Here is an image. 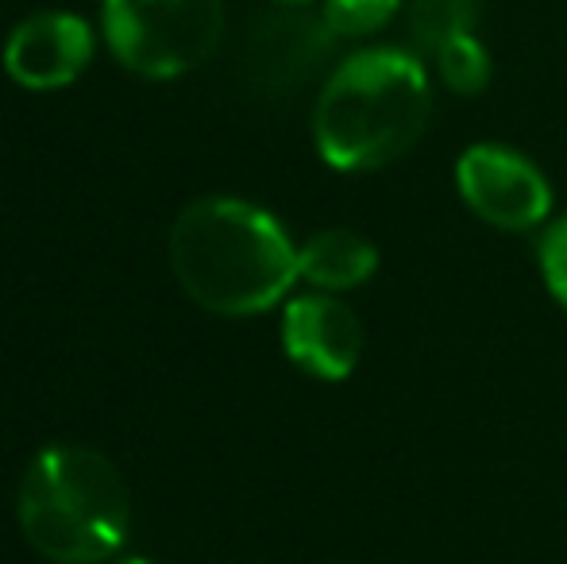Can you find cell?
<instances>
[{"instance_id": "30bf717a", "label": "cell", "mask_w": 567, "mask_h": 564, "mask_svg": "<svg viewBox=\"0 0 567 564\" xmlns=\"http://www.w3.org/2000/svg\"><path fill=\"white\" fill-rule=\"evenodd\" d=\"M405 23H410L413 51L433 59L449 39L475 31L478 0H405Z\"/></svg>"}, {"instance_id": "7c38bea8", "label": "cell", "mask_w": 567, "mask_h": 564, "mask_svg": "<svg viewBox=\"0 0 567 564\" xmlns=\"http://www.w3.org/2000/svg\"><path fill=\"white\" fill-rule=\"evenodd\" d=\"M405 12V0H324L321 16L337 39H371Z\"/></svg>"}, {"instance_id": "5b68a950", "label": "cell", "mask_w": 567, "mask_h": 564, "mask_svg": "<svg viewBox=\"0 0 567 564\" xmlns=\"http://www.w3.org/2000/svg\"><path fill=\"white\" fill-rule=\"evenodd\" d=\"M455 194L483 225L502 233H540L553 221V182L506 143H471L455 158Z\"/></svg>"}, {"instance_id": "277c9868", "label": "cell", "mask_w": 567, "mask_h": 564, "mask_svg": "<svg viewBox=\"0 0 567 564\" xmlns=\"http://www.w3.org/2000/svg\"><path fill=\"white\" fill-rule=\"evenodd\" d=\"M105 39L140 78H182L197 70L225 35L220 0H105L101 8Z\"/></svg>"}, {"instance_id": "8fae6325", "label": "cell", "mask_w": 567, "mask_h": 564, "mask_svg": "<svg viewBox=\"0 0 567 564\" xmlns=\"http://www.w3.org/2000/svg\"><path fill=\"white\" fill-rule=\"evenodd\" d=\"M433 62H436V74H441L444 90L455 93V98H478L494 78V59L475 31H463V35L449 39V43L433 54Z\"/></svg>"}, {"instance_id": "9a60e30c", "label": "cell", "mask_w": 567, "mask_h": 564, "mask_svg": "<svg viewBox=\"0 0 567 564\" xmlns=\"http://www.w3.org/2000/svg\"><path fill=\"white\" fill-rule=\"evenodd\" d=\"M116 564H151V561H140V557H132V561H116Z\"/></svg>"}, {"instance_id": "7a4b0ae2", "label": "cell", "mask_w": 567, "mask_h": 564, "mask_svg": "<svg viewBox=\"0 0 567 564\" xmlns=\"http://www.w3.org/2000/svg\"><path fill=\"white\" fill-rule=\"evenodd\" d=\"M433 116V78L417 51L363 47L348 54L313 105L317 155L340 174H367L417 147Z\"/></svg>"}, {"instance_id": "9c48e42d", "label": "cell", "mask_w": 567, "mask_h": 564, "mask_svg": "<svg viewBox=\"0 0 567 564\" xmlns=\"http://www.w3.org/2000/svg\"><path fill=\"white\" fill-rule=\"evenodd\" d=\"M374 271H379V248L355 228H324L298 248V275L313 290H355L371 283Z\"/></svg>"}, {"instance_id": "3957f363", "label": "cell", "mask_w": 567, "mask_h": 564, "mask_svg": "<svg viewBox=\"0 0 567 564\" xmlns=\"http://www.w3.org/2000/svg\"><path fill=\"white\" fill-rule=\"evenodd\" d=\"M16 514L31 550L47 561L101 564L124 545L132 503L105 452L51 444L23 472Z\"/></svg>"}, {"instance_id": "8992f818", "label": "cell", "mask_w": 567, "mask_h": 564, "mask_svg": "<svg viewBox=\"0 0 567 564\" xmlns=\"http://www.w3.org/2000/svg\"><path fill=\"white\" fill-rule=\"evenodd\" d=\"M282 352L293 368L321 383H340L359 368L363 325L340 294H298L282 314Z\"/></svg>"}, {"instance_id": "ba28073f", "label": "cell", "mask_w": 567, "mask_h": 564, "mask_svg": "<svg viewBox=\"0 0 567 564\" xmlns=\"http://www.w3.org/2000/svg\"><path fill=\"white\" fill-rule=\"evenodd\" d=\"M332 43H337V35L324 23V16H309L306 8H286L255 28L247 59H251V74L262 85L290 90L321 66Z\"/></svg>"}, {"instance_id": "52a82bcc", "label": "cell", "mask_w": 567, "mask_h": 564, "mask_svg": "<svg viewBox=\"0 0 567 564\" xmlns=\"http://www.w3.org/2000/svg\"><path fill=\"white\" fill-rule=\"evenodd\" d=\"M93 59V31L74 12H35L12 28L4 70L23 90H62Z\"/></svg>"}, {"instance_id": "4fadbf2b", "label": "cell", "mask_w": 567, "mask_h": 564, "mask_svg": "<svg viewBox=\"0 0 567 564\" xmlns=\"http://www.w3.org/2000/svg\"><path fill=\"white\" fill-rule=\"evenodd\" d=\"M537 267L545 290L553 294V301L567 314V213L553 217L537 236Z\"/></svg>"}, {"instance_id": "5bb4252c", "label": "cell", "mask_w": 567, "mask_h": 564, "mask_svg": "<svg viewBox=\"0 0 567 564\" xmlns=\"http://www.w3.org/2000/svg\"><path fill=\"white\" fill-rule=\"evenodd\" d=\"M275 4H282V8H309L313 0H275Z\"/></svg>"}, {"instance_id": "6da1fadb", "label": "cell", "mask_w": 567, "mask_h": 564, "mask_svg": "<svg viewBox=\"0 0 567 564\" xmlns=\"http://www.w3.org/2000/svg\"><path fill=\"white\" fill-rule=\"evenodd\" d=\"M171 271L197 306L220 317L267 314L301 279L290 233L239 197H202L178 213Z\"/></svg>"}]
</instances>
